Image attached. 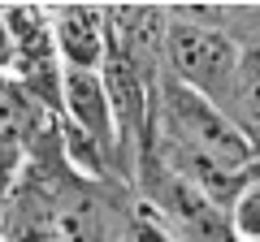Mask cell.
<instances>
[{
    "label": "cell",
    "instance_id": "obj_1",
    "mask_svg": "<svg viewBox=\"0 0 260 242\" xmlns=\"http://www.w3.org/2000/svg\"><path fill=\"white\" fill-rule=\"evenodd\" d=\"M156 108H160V139L174 143L182 151H200V156L217 160L225 169H239L247 173L256 151L251 143L234 130V121L217 108L213 100H204L200 91L174 83V78H160L156 87Z\"/></svg>",
    "mask_w": 260,
    "mask_h": 242
},
{
    "label": "cell",
    "instance_id": "obj_2",
    "mask_svg": "<svg viewBox=\"0 0 260 242\" xmlns=\"http://www.w3.org/2000/svg\"><path fill=\"white\" fill-rule=\"evenodd\" d=\"M239 56H243V48L234 44L230 30H204V26H186V22L169 18V30H165L169 78L191 87V91H200L204 100L217 104L225 95L234 69H239Z\"/></svg>",
    "mask_w": 260,
    "mask_h": 242
},
{
    "label": "cell",
    "instance_id": "obj_3",
    "mask_svg": "<svg viewBox=\"0 0 260 242\" xmlns=\"http://www.w3.org/2000/svg\"><path fill=\"white\" fill-rule=\"evenodd\" d=\"M109 22V52H117L135 74L143 78L148 91L160 87V65H165V30L169 18L156 5H113L104 9Z\"/></svg>",
    "mask_w": 260,
    "mask_h": 242
},
{
    "label": "cell",
    "instance_id": "obj_4",
    "mask_svg": "<svg viewBox=\"0 0 260 242\" xmlns=\"http://www.w3.org/2000/svg\"><path fill=\"white\" fill-rule=\"evenodd\" d=\"M48 30H52V52L61 61V69L100 74L104 56H109L104 9H95V5H61V9L48 13Z\"/></svg>",
    "mask_w": 260,
    "mask_h": 242
},
{
    "label": "cell",
    "instance_id": "obj_5",
    "mask_svg": "<svg viewBox=\"0 0 260 242\" xmlns=\"http://www.w3.org/2000/svg\"><path fill=\"white\" fill-rule=\"evenodd\" d=\"M61 108L74 130H83L109 160H117V126H113V108H109L100 74L61 69Z\"/></svg>",
    "mask_w": 260,
    "mask_h": 242
},
{
    "label": "cell",
    "instance_id": "obj_6",
    "mask_svg": "<svg viewBox=\"0 0 260 242\" xmlns=\"http://www.w3.org/2000/svg\"><path fill=\"white\" fill-rule=\"evenodd\" d=\"M217 108L234 121V130L251 143V151L260 156V44L243 48L239 69H234L225 95L217 100Z\"/></svg>",
    "mask_w": 260,
    "mask_h": 242
},
{
    "label": "cell",
    "instance_id": "obj_7",
    "mask_svg": "<svg viewBox=\"0 0 260 242\" xmlns=\"http://www.w3.org/2000/svg\"><path fill=\"white\" fill-rule=\"evenodd\" d=\"M225 221H230L234 242H260V177H247V186L225 208Z\"/></svg>",
    "mask_w": 260,
    "mask_h": 242
},
{
    "label": "cell",
    "instance_id": "obj_8",
    "mask_svg": "<svg viewBox=\"0 0 260 242\" xmlns=\"http://www.w3.org/2000/svg\"><path fill=\"white\" fill-rule=\"evenodd\" d=\"M18 169H22V147L0 143V216H5V204H9L13 186H18Z\"/></svg>",
    "mask_w": 260,
    "mask_h": 242
},
{
    "label": "cell",
    "instance_id": "obj_9",
    "mask_svg": "<svg viewBox=\"0 0 260 242\" xmlns=\"http://www.w3.org/2000/svg\"><path fill=\"white\" fill-rule=\"evenodd\" d=\"M126 242H178L174 233H169V225H165V216H152V208H139V221L130 225V238Z\"/></svg>",
    "mask_w": 260,
    "mask_h": 242
},
{
    "label": "cell",
    "instance_id": "obj_10",
    "mask_svg": "<svg viewBox=\"0 0 260 242\" xmlns=\"http://www.w3.org/2000/svg\"><path fill=\"white\" fill-rule=\"evenodd\" d=\"M247 177H260V156L251 160V169H247Z\"/></svg>",
    "mask_w": 260,
    "mask_h": 242
},
{
    "label": "cell",
    "instance_id": "obj_11",
    "mask_svg": "<svg viewBox=\"0 0 260 242\" xmlns=\"http://www.w3.org/2000/svg\"><path fill=\"white\" fill-rule=\"evenodd\" d=\"M0 87H5V78H0Z\"/></svg>",
    "mask_w": 260,
    "mask_h": 242
}]
</instances>
